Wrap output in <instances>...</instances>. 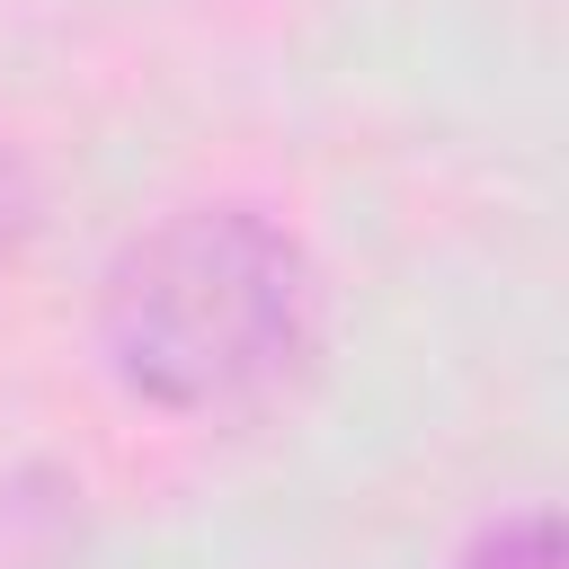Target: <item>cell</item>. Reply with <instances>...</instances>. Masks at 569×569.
<instances>
[{
    "label": "cell",
    "instance_id": "1",
    "mask_svg": "<svg viewBox=\"0 0 569 569\" xmlns=\"http://www.w3.org/2000/svg\"><path fill=\"white\" fill-rule=\"evenodd\" d=\"M320 338V284L302 249L240 213H169L107 276V356L124 391L160 409H249Z\"/></svg>",
    "mask_w": 569,
    "mask_h": 569
},
{
    "label": "cell",
    "instance_id": "2",
    "mask_svg": "<svg viewBox=\"0 0 569 569\" xmlns=\"http://www.w3.org/2000/svg\"><path fill=\"white\" fill-rule=\"evenodd\" d=\"M462 569H551V525H542V516H516V525L480 533V551H471Z\"/></svg>",
    "mask_w": 569,
    "mask_h": 569
}]
</instances>
